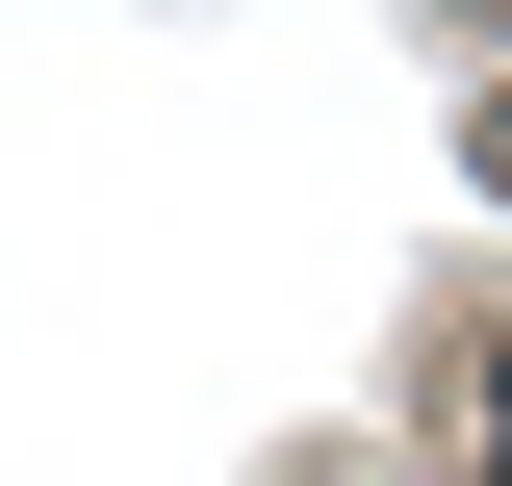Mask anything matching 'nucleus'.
Wrapping results in <instances>:
<instances>
[{"instance_id": "obj_1", "label": "nucleus", "mask_w": 512, "mask_h": 486, "mask_svg": "<svg viewBox=\"0 0 512 486\" xmlns=\"http://www.w3.org/2000/svg\"><path fill=\"white\" fill-rule=\"evenodd\" d=\"M487 180H512V103H487Z\"/></svg>"}, {"instance_id": "obj_2", "label": "nucleus", "mask_w": 512, "mask_h": 486, "mask_svg": "<svg viewBox=\"0 0 512 486\" xmlns=\"http://www.w3.org/2000/svg\"><path fill=\"white\" fill-rule=\"evenodd\" d=\"M487 435H512V384H487ZM487 486H512V461H487Z\"/></svg>"}]
</instances>
